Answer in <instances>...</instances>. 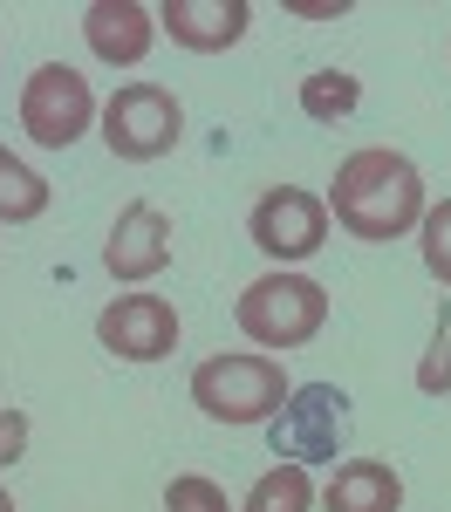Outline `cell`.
<instances>
[{
	"mask_svg": "<svg viewBox=\"0 0 451 512\" xmlns=\"http://www.w3.org/2000/svg\"><path fill=\"white\" fill-rule=\"evenodd\" d=\"M424 171L390 151V144H369V151H349L335 164V185H328V219L363 246H390V239L417 233L424 219Z\"/></svg>",
	"mask_w": 451,
	"mask_h": 512,
	"instance_id": "1",
	"label": "cell"
},
{
	"mask_svg": "<svg viewBox=\"0 0 451 512\" xmlns=\"http://www.w3.org/2000/svg\"><path fill=\"white\" fill-rule=\"evenodd\" d=\"M233 321H240L246 342H260V349H308L328 328V287L308 280V274L274 267V274H260V280L240 287Z\"/></svg>",
	"mask_w": 451,
	"mask_h": 512,
	"instance_id": "2",
	"label": "cell"
},
{
	"mask_svg": "<svg viewBox=\"0 0 451 512\" xmlns=\"http://www.w3.org/2000/svg\"><path fill=\"white\" fill-rule=\"evenodd\" d=\"M287 369L274 355H205L192 369V403H199L212 424H233V431H253V424H274L287 403Z\"/></svg>",
	"mask_w": 451,
	"mask_h": 512,
	"instance_id": "3",
	"label": "cell"
},
{
	"mask_svg": "<svg viewBox=\"0 0 451 512\" xmlns=\"http://www.w3.org/2000/svg\"><path fill=\"white\" fill-rule=\"evenodd\" d=\"M178 137H185V110H178V96L158 89V82H123L117 96L103 103V144L123 164L164 158V151H178Z\"/></svg>",
	"mask_w": 451,
	"mask_h": 512,
	"instance_id": "4",
	"label": "cell"
},
{
	"mask_svg": "<svg viewBox=\"0 0 451 512\" xmlns=\"http://www.w3.org/2000/svg\"><path fill=\"white\" fill-rule=\"evenodd\" d=\"M246 239L274 260V267H294V260H315L328 246V198L301 192V185H274V192L253 198L246 212Z\"/></svg>",
	"mask_w": 451,
	"mask_h": 512,
	"instance_id": "5",
	"label": "cell"
},
{
	"mask_svg": "<svg viewBox=\"0 0 451 512\" xmlns=\"http://www.w3.org/2000/svg\"><path fill=\"white\" fill-rule=\"evenodd\" d=\"M267 431H274V458L287 465H335V451L349 437V396L335 383H301V390H287L281 417Z\"/></svg>",
	"mask_w": 451,
	"mask_h": 512,
	"instance_id": "6",
	"label": "cell"
},
{
	"mask_svg": "<svg viewBox=\"0 0 451 512\" xmlns=\"http://www.w3.org/2000/svg\"><path fill=\"white\" fill-rule=\"evenodd\" d=\"M89 123H96V96H89V76H76L69 62H41L21 82V130L41 151H69Z\"/></svg>",
	"mask_w": 451,
	"mask_h": 512,
	"instance_id": "7",
	"label": "cell"
},
{
	"mask_svg": "<svg viewBox=\"0 0 451 512\" xmlns=\"http://www.w3.org/2000/svg\"><path fill=\"white\" fill-rule=\"evenodd\" d=\"M96 342L117 362H164L178 349V308L164 294H117L96 315Z\"/></svg>",
	"mask_w": 451,
	"mask_h": 512,
	"instance_id": "8",
	"label": "cell"
},
{
	"mask_svg": "<svg viewBox=\"0 0 451 512\" xmlns=\"http://www.w3.org/2000/svg\"><path fill=\"white\" fill-rule=\"evenodd\" d=\"M103 267H110V280H158L164 267H171V219H164L151 198H130L117 212V226H110V239H103Z\"/></svg>",
	"mask_w": 451,
	"mask_h": 512,
	"instance_id": "9",
	"label": "cell"
},
{
	"mask_svg": "<svg viewBox=\"0 0 451 512\" xmlns=\"http://www.w3.org/2000/svg\"><path fill=\"white\" fill-rule=\"evenodd\" d=\"M158 28L178 41V48H192V55H226L233 41H246L253 7H246V0H164Z\"/></svg>",
	"mask_w": 451,
	"mask_h": 512,
	"instance_id": "10",
	"label": "cell"
},
{
	"mask_svg": "<svg viewBox=\"0 0 451 512\" xmlns=\"http://www.w3.org/2000/svg\"><path fill=\"white\" fill-rule=\"evenodd\" d=\"M82 41H89L96 62H110V69H137V62L151 55V41H158V7H137V0H96V7L82 14Z\"/></svg>",
	"mask_w": 451,
	"mask_h": 512,
	"instance_id": "11",
	"label": "cell"
},
{
	"mask_svg": "<svg viewBox=\"0 0 451 512\" xmlns=\"http://www.w3.org/2000/svg\"><path fill=\"white\" fill-rule=\"evenodd\" d=\"M322 506L328 512H404V478L383 458H349L322 485Z\"/></svg>",
	"mask_w": 451,
	"mask_h": 512,
	"instance_id": "12",
	"label": "cell"
},
{
	"mask_svg": "<svg viewBox=\"0 0 451 512\" xmlns=\"http://www.w3.org/2000/svg\"><path fill=\"white\" fill-rule=\"evenodd\" d=\"M41 212H48V178L0 144V226H28Z\"/></svg>",
	"mask_w": 451,
	"mask_h": 512,
	"instance_id": "13",
	"label": "cell"
},
{
	"mask_svg": "<svg viewBox=\"0 0 451 512\" xmlns=\"http://www.w3.org/2000/svg\"><path fill=\"white\" fill-rule=\"evenodd\" d=\"M315 478H308V465H274V472L253 478V492H246L240 512H315Z\"/></svg>",
	"mask_w": 451,
	"mask_h": 512,
	"instance_id": "14",
	"label": "cell"
},
{
	"mask_svg": "<svg viewBox=\"0 0 451 512\" xmlns=\"http://www.w3.org/2000/svg\"><path fill=\"white\" fill-rule=\"evenodd\" d=\"M356 103H363V76H349V69H315V76H301V117L342 123Z\"/></svg>",
	"mask_w": 451,
	"mask_h": 512,
	"instance_id": "15",
	"label": "cell"
},
{
	"mask_svg": "<svg viewBox=\"0 0 451 512\" xmlns=\"http://www.w3.org/2000/svg\"><path fill=\"white\" fill-rule=\"evenodd\" d=\"M417 253H424V274L451 287V198L438 205H424V219H417Z\"/></svg>",
	"mask_w": 451,
	"mask_h": 512,
	"instance_id": "16",
	"label": "cell"
},
{
	"mask_svg": "<svg viewBox=\"0 0 451 512\" xmlns=\"http://www.w3.org/2000/svg\"><path fill=\"white\" fill-rule=\"evenodd\" d=\"M164 512H240L233 499H226V485L205 472H178L171 485H164Z\"/></svg>",
	"mask_w": 451,
	"mask_h": 512,
	"instance_id": "17",
	"label": "cell"
},
{
	"mask_svg": "<svg viewBox=\"0 0 451 512\" xmlns=\"http://www.w3.org/2000/svg\"><path fill=\"white\" fill-rule=\"evenodd\" d=\"M417 390L424 396H445L451 390V328H445V308H438V328H431V349L417 362Z\"/></svg>",
	"mask_w": 451,
	"mask_h": 512,
	"instance_id": "18",
	"label": "cell"
},
{
	"mask_svg": "<svg viewBox=\"0 0 451 512\" xmlns=\"http://www.w3.org/2000/svg\"><path fill=\"white\" fill-rule=\"evenodd\" d=\"M28 458V410H0V472Z\"/></svg>",
	"mask_w": 451,
	"mask_h": 512,
	"instance_id": "19",
	"label": "cell"
},
{
	"mask_svg": "<svg viewBox=\"0 0 451 512\" xmlns=\"http://www.w3.org/2000/svg\"><path fill=\"white\" fill-rule=\"evenodd\" d=\"M294 14H308V21H335V14H349V0H342V7H322V0H294Z\"/></svg>",
	"mask_w": 451,
	"mask_h": 512,
	"instance_id": "20",
	"label": "cell"
},
{
	"mask_svg": "<svg viewBox=\"0 0 451 512\" xmlns=\"http://www.w3.org/2000/svg\"><path fill=\"white\" fill-rule=\"evenodd\" d=\"M0 512H14V499H7V485H0Z\"/></svg>",
	"mask_w": 451,
	"mask_h": 512,
	"instance_id": "21",
	"label": "cell"
}]
</instances>
